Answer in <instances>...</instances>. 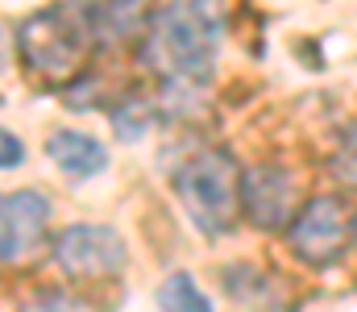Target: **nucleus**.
Masks as SVG:
<instances>
[{
    "label": "nucleus",
    "mask_w": 357,
    "mask_h": 312,
    "mask_svg": "<svg viewBox=\"0 0 357 312\" xmlns=\"http://www.w3.org/2000/svg\"><path fill=\"white\" fill-rule=\"evenodd\" d=\"M220 50V17L208 4H167L150 13L142 59L154 67L171 96H191L208 84Z\"/></svg>",
    "instance_id": "nucleus-1"
},
{
    "label": "nucleus",
    "mask_w": 357,
    "mask_h": 312,
    "mask_svg": "<svg viewBox=\"0 0 357 312\" xmlns=\"http://www.w3.org/2000/svg\"><path fill=\"white\" fill-rule=\"evenodd\" d=\"M91 8L84 4H63V8H42L21 25V59L50 80H67L84 67L91 50Z\"/></svg>",
    "instance_id": "nucleus-2"
},
{
    "label": "nucleus",
    "mask_w": 357,
    "mask_h": 312,
    "mask_svg": "<svg viewBox=\"0 0 357 312\" xmlns=\"http://www.w3.org/2000/svg\"><path fill=\"white\" fill-rule=\"evenodd\" d=\"M175 188H178V200L187 208V216L220 237L233 229L237 221V205H241V171L233 163V154L225 150H199L195 158H187L175 175Z\"/></svg>",
    "instance_id": "nucleus-3"
},
{
    "label": "nucleus",
    "mask_w": 357,
    "mask_h": 312,
    "mask_svg": "<svg viewBox=\"0 0 357 312\" xmlns=\"http://www.w3.org/2000/svg\"><path fill=\"white\" fill-rule=\"evenodd\" d=\"M54 258L75 279H100V275L121 271L125 242L112 225H71L54 237Z\"/></svg>",
    "instance_id": "nucleus-4"
},
{
    "label": "nucleus",
    "mask_w": 357,
    "mask_h": 312,
    "mask_svg": "<svg viewBox=\"0 0 357 312\" xmlns=\"http://www.w3.org/2000/svg\"><path fill=\"white\" fill-rule=\"evenodd\" d=\"M291 250L312 262V267H328L341 258L345 242H349V225H345V208L337 205L333 196L307 200L299 208V216L291 221Z\"/></svg>",
    "instance_id": "nucleus-5"
},
{
    "label": "nucleus",
    "mask_w": 357,
    "mask_h": 312,
    "mask_svg": "<svg viewBox=\"0 0 357 312\" xmlns=\"http://www.w3.org/2000/svg\"><path fill=\"white\" fill-rule=\"evenodd\" d=\"M50 205L42 192H4L0 196V262L29 258L46 237Z\"/></svg>",
    "instance_id": "nucleus-6"
},
{
    "label": "nucleus",
    "mask_w": 357,
    "mask_h": 312,
    "mask_svg": "<svg viewBox=\"0 0 357 312\" xmlns=\"http://www.w3.org/2000/svg\"><path fill=\"white\" fill-rule=\"evenodd\" d=\"M291 200H295V179L278 167H258V171H245L241 175V205L245 212L262 225L274 229L291 216Z\"/></svg>",
    "instance_id": "nucleus-7"
},
{
    "label": "nucleus",
    "mask_w": 357,
    "mask_h": 312,
    "mask_svg": "<svg viewBox=\"0 0 357 312\" xmlns=\"http://www.w3.org/2000/svg\"><path fill=\"white\" fill-rule=\"evenodd\" d=\"M46 154L71 175V179H88V175H100L108 167V150L104 142H96L88 133H75V129H59L46 138Z\"/></svg>",
    "instance_id": "nucleus-8"
},
{
    "label": "nucleus",
    "mask_w": 357,
    "mask_h": 312,
    "mask_svg": "<svg viewBox=\"0 0 357 312\" xmlns=\"http://www.w3.org/2000/svg\"><path fill=\"white\" fill-rule=\"evenodd\" d=\"M158 304H162V312H212L208 296L195 288V279H191L187 271H175V275L158 288Z\"/></svg>",
    "instance_id": "nucleus-9"
},
{
    "label": "nucleus",
    "mask_w": 357,
    "mask_h": 312,
    "mask_svg": "<svg viewBox=\"0 0 357 312\" xmlns=\"http://www.w3.org/2000/svg\"><path fill=\"white\" fill-rule=\"evenodd\" d=\"M112 121H116L121 138H129V142H133V138H142V129H146V125L154 121V112H150V104L129 101L125 108H116V117H112Z\"/></svg>",
    "instance_id": "nucleus-10"
},
{
    "label": "nucleus",
    "mask_w": 357,
    "mask_h": 312,
    "mask_svg": "<svg viewBox=\"0 0 357 312\" xmlns=\"http://www.w3.org/2000/svg\"><path fill=\"white\" fill-rule=\"evenodd\" d=\"M333 171H337L345 184H357V129L341 142V150H337V158H333Z\"/></svg>",
    "instance_id": "nucleus-11"
},
{
    "label": "nucleus",
    "mask_w": 357,
    "mask_h": 312,
    "mask_svg": "<svg viewBox=\"0 0 357 312\" xmlns=\"http://www.w3.org/2000/svg\"><path fill=\"white\" fill-rule=\"evenodd\" d=\"M25 312H79L75 309V300H67L63 292H42V296H33Z\"/></svg>",
    "instance_id": "nucleus-12"
},
{
    "label": "nucleus",
    "mask_w": 357,
    "mask_h": 312,
    "mask_svg": "<svg viewBox=\"0 0 357 312\" xmlns=\"http://www.w3.org/2000/svg\"><path fill=\"white\" fill-rule=\"evenodd\" d=\"M21 158H25L21 142H17L8 129H0V167H13V163H21Z\"/></svg>",
    "instance_id": "nucleus-13"
},
{
    "label": "nucleus",
    "mask_w": 357,
    "mask_h": 312,
    "mask_svg": "<svg viewBox=\"0 0 357 312\" xmlns=\"http://www.w3.org/2000/svg\"><path fill=\"white\" fill-rule=\"evenodd\" d=\"M0 71H4V38H0Z\"/></svg>",
    "instance_id": "nucleus-14"
}]
</instances>
